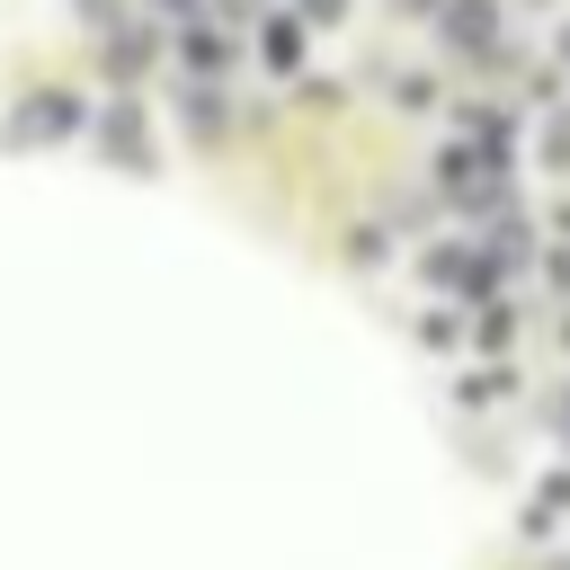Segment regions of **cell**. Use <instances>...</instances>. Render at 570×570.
<instances>
[{"mask_svg": "<svg viewBox=\"0 0 570 570\" xmlns=\"http://www.w3.org/2000/svg\"><path fill=\"white\" fill-rule=\"evenodd\" d=\"M71 125H80V98H62V89H36V98L18 107V125H9V134H18V142H45V134H71Z\"/></svg>", "mask_w": 570, "mask_h": 570, "instance_id": "cell-1", "label": "cell"}, {"mask_svg": "<svg viewBox=\"0 0 570 570\" xmlns=\"http://www.w3.org/2000/svg\"><path fill=\"white\" fill-rule=\"evenodd\" d=\"M445 36H454L463 53H481V45H490V9H481V0H463V9L445 18Z\"/></svg>", "mask_w": 570, "mask_h": 570, "instance_id": "cell-2", "label": "cell"}, {"mask_svg": "<svg viewBox=\"0 0 570 570\" xmlns=\"http://www.w3.org/2000/svg\"><path fill=\"white\" fill-rule=\"evenodd\" d=\"M187 125H196V134H223V98L196 89V98H187Z\"/></svg>", "mask_w": 570, "mask_h": 570, "instance_id": "cell-4", "label": "cell"}, {"mask_svg": "<svg viewBox=\"0 0 570 570\" xmlns=\"http://www.w3.org/2000/svg\"><path fill=\"white\" fill-rule=\"evenodd\" d=\"M267 62H276V71H294V62H303V27H294V18H276V27H267Z\"/></svg>", "mask_w": 570, "mask_h": 570, "instance_id": "cell-3", "label": "cell"}]
</instances>
